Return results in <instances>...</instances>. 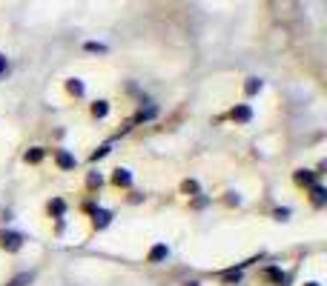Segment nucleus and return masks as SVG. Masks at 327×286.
Instances as JSON below:
<instances>
[{"mask_svg":"<svg viewBox=\"0 0 327 286\" xmlns=\"http://www.w3.org/2000/svg\"><path fill=\"white\" fill-rule=\"evenodd\" d=\"M270 12L276 14V20L281 23H290L298 17L301 6H298V0H270Z\"/></svg>","mask_w":327,"mask_h":286,"instance_id":"f257e3e1","label":"nucleus"},{"mask_svg":"<svg viewBox=\"0 0 327 286\" xmlns=\"http://www.w3.org/2000/svg\"><path fill=\"white\" fill-rule=\"evenodd\" d=\"M0 246L6 252H17L23 246V235H17V232H3V235H0Z\"/></svg>","mask_w":327,"mask_h":286,"instance_id":"f03ea898","label":"nucleus"},{"mask_svg":"<svg viewBox=\"0 0 327 286\" xmlns=\"http://www.w3.org/2000/svg\"><path fill=\"white\" fill-rule=\"evenodd\" d=\"M109 223H112V212H109V209H95V226L106 229Z\"/></svg>","mask_w":327,"mask_h":286,"instance_id":"7ed1b4c3","label":"nucleus"},{"mask_svg":"<svg viewBox=\"0 0 327 286\" xmlns=\"http://www.w3.org/2000/svg\"><path fill=\"white\" fill-rule=\"evenodd\" d=\"M230 117L238 123H247V121H253V112H250V106H235L233 112H230Z\"/></svg>","mask_w":327,"mask_h":286,"instance_id":"20e7f679","label":"nucleus"},{"mask_svg":"<svg viewBox=\"0 0 327 286\" xmlns=\"http://www.w3.org/2000/svg\"><path fill=\"white\" fill-rule=\"evenodd\" d=\"M169 249H167V243H158V246H152V252H149V260L152 264H161V260H167Z\"/></svg>","mask_w":327,"mask_h":286,"instance_id":"39448f33","label":"nucleus"},{"mask_svg":"<svg viewBox=\"0 0 327 286\" xmlns=\"http://www.w3.org/2000/svg\"><path fill=\"white\" fill-rule=\"evenodd\" d=\"M316 175H319V172L298 169V172H296V180H298V183H304V186H313V183H316Z\"/></svg>","mask_w":327,"mask_h":286,"instance_id":"423d86ee","label":"nucleus"},{"mask_svg":"<svg viewBox=\"0 0 327 286\" xmlns=\"http://www.w3.org/2000/svg\"><path fill=\"white\" fill-rule=\"evenodd\" d=\"M32 280H35V275H32V272H20V275H17V278H12L6 286H29Z\"/></svg>","mask_w":327,"mask_h":286,"instance_id":"0eeeda50","label":"nucleus"},{"mask_svg":"<svg viewBox=\"0 0 327 286\" xmlns=\"http://www.w3.org/2000/svg\"><path fill=\"white\" fill-rule=\"evenodd\" d=\"M261 80H258V78H247V83H244V92H247L250 94V98H253V94H258V92H261Z\"/></svg>","mask_w":327,"mask_h":286,"instance_id":"6e6552de","label":"nucleus"},{"mask_svg":"<svg viewBox=\"0 0 327 286\" xmlns=\"http://www.w3.org/2000/svg\"><path fill=\"white\" fill-rule=\"evenodd\" d=\"M112 180H115L118 186H129L132 183V175L126 169H115V175H112Z\"/></svg>","mask_w":327,"mask_h":286,"instance_id":"1a4fd4ad","label":"nucleus"},{"mask_svg":"<svg viewBox=\"0 0 327 286\" xmlns=\"http://www.w3.org/2000/svg\"><path fill=\"white\" fill-rule=\"evenodd\" d=\"M58 166L60 169H75V157L69 152H58Z\"/></svg>","mask_w":327,"mask_h":286,"instance_id":"9d476101","label":"nucleus"},{"mask_svg":"<svg viewBox=\"0 0 327 286\" xmlns=\"http://www.w3.org/2000/svg\"><path fill=\"white\" fill-rule=\"evenodd\" d=\"M313 203H316V206H324L327 203V192L321 186H313Z\"/></svg>","mask_w":327,"mask_h":286,"instance_id":"9b49d317","label":"nucleus"},{"mask_svg":"<svg viewBox=\"0 0 327 286\" xmlns=\"http://www.w3.org/2000/svg\"><path fill=\"white\" fill-rule=\"evenodd\" d=\"M106 112H109L106 100H98V103L92 106V114H95V117H106Z\"/></svg>","mask_w":327,"mask_h":286,"instance_id":"f8f14e48","label":"nucleus"},{"mask_svg":"<svg viewBox=\"0 0 327 286\" xmlns=\"http://www.w3.org/2000/svg\"><path fill=\"white\" fill-rule=\"evenodd\" d=\"M155 114H158V109H155V106H146V109H141L138 121H152Z\"/></svg>","mask_w":327,"mask_h":286,"instance_id":"ddd939ff","label":"nucleus"},{"mask_svg":"<svg viewBox=\"0 0 327 286\" xmlns=\"http://www.w3.org/2000/svg\"><path fill=\"white\" fill-rule=\"evenodd\" d=\"M26 160H29V163H40V160H43V149H32V152H26Z\"/></svg>","mask_w":327,"mask_h":286,"instance_id":"4468645a","label":"nucleus"},{"mask_svg":"<svg viewBox=\"0 0 327 286\" xmlns=\"http://www.w3.org/2000/svg\"><path fill=\"white\" fill-rule=\"evenodd\" d=\"M267 278L276 280V283H287V275H281L278 269H267Z\"/></svg>","mask_w":327,"mask_h":286,"instance_id":"2eb2a0df","label":"nucleus"},{"mask_svg":"<svg viewBox=\"0 0 327 286\" xmlns=\"http://www.w3.org/2000/svg\"><path fill=\"white\" fill-rule=\"evenodd\" d=\"M224 280H227V283H238V280H241V269H230V272H224Z\"/></svg>","mask_w":327,"mask_h":286,"instance_id":"dca6fc26","label":"nucleus"},{"mask_svg":"<svg viewBox=\"0 0 327 286\" xmlns=\"http://www.w3.org/2000/svg\"><path fill=\"white\" fill-rule=\"evenodd\" d=\"M83 49H86V52H98V55H103V52H106V46H103V43H95V40H89L86 46H83Z\"/></svg>","mask_w":327,"mask_h":286,"instance_id":"f3484780","label":"nucleus"},{"mask_svg":"<svg viewBox=\"0 0 327 286\" xmlns=\"http://www.w3.org/2000/svg\"><path fill=\"white\" fill-rule=\"evenodd\" d=\"M66 89H69L72 94H83V83H80V80H69V83H66Z\"/></svg>","mask_w":327,"mask_h":286,"instance_id":"a211bd4d","label":"nucleus"},{"mask_svg":"<svg viewBox=\"0 0 327 286\" xmlns=\"http://www.w3.org/2000/svg\"><path fill=\"white\" fill-rule=\"evenodd\" d=\"M63 200H52V203H49V212H55V214H63Z\"/></svg>","mask_w":327,"mask_h":286,"instance_id":"6ab92c4d","label":"nucleus"},{"mask_svg":"<svg viewBox=\"0 0 327 286\" xmlns=\"http://www.w3.org/2000/svg\"><path fill=\"white\" fill-rule=\"evenodd\" d=\"M109 149H112V146L106 143V146H101L98 152H92V160H101V157H106V155H109Z\"/></svg>","mask_w":327,"mask_h":286,"instance_id":"aec40b11","label":"nucleus"},{"mask_svg":"<svg viewBox=\"0 0 327 286\" xmlns=\"http://www.w3.org/2000/svg\"><path fill=\"white\" fill-rule=\"evenodd\" d=\"M181 189H184V192H192V195H195L198 192V183H195V180H184Z\"/></svg>","mask_w":327,"mask_h":286,"instance_id":"412c9836","label":"nucleus"},{"mask_svg":"<svg viewBox=\"0 0 327 286\" xmlns=\"http://www.w3.org/2000/svg\"><path fill=\"white\" fill-rule=\"evenodd\" d=\"M89 186H101V175H89Z\"/></svg>","mask_w":327,"mask_h":286,"instance_id":"4be33fe9","label":"nucleus"},{"mask_svg":"<svg viewBox=\"0 0 327 286\" xmlns=\"http://www.w3.org/2000/svg\"><path fill=\"white\" fill-rule=\"evenodd\" d=\"M287 214H290V209H278V212H276V218H278V221H284Z\"/></svg>","mask_w":327,"mask_h":286,"instance_id":"5701e85b","label":"nucleus"},{"mask_svg":"<svg viewBox=\"0 0 327 286\" xmlns=\"http://www.w3.org/2000/svg\"><path fill=\"white\" fill-rule=\"evenodd\" d=\"M6 72V55H0V75Z\"/></svg>","mask_w":327,"mask_h":286,"instance_id":"b1692460","label":"nucleus"},{"mask_svg":"<svg viewBox=\"0 0 327 286\" xmlns=\"http://www.w3.org/2000/svg\"><path fill=\"white\" fill-rule=\"evenodd\" d=\"M187 286H198V283H195V280H192V283H187Z\"/></svg>","mask_w":327,"mask_h":286,"instance_id":"393cba45","label":"nucleus"},{"mask_svg":"<svg viewBox=\"0 0 327 286\" xmlns=\"http://www.w3.org/2000/svg\"><path fill=\"white\" fill-rule=\"evenodd\" d=\"M307 286H319V283H307Z\"/></svg>","mask_w":327,"mask_h":286,"instance_id":"a878e982","label":"nucleus"}]
</instances>
